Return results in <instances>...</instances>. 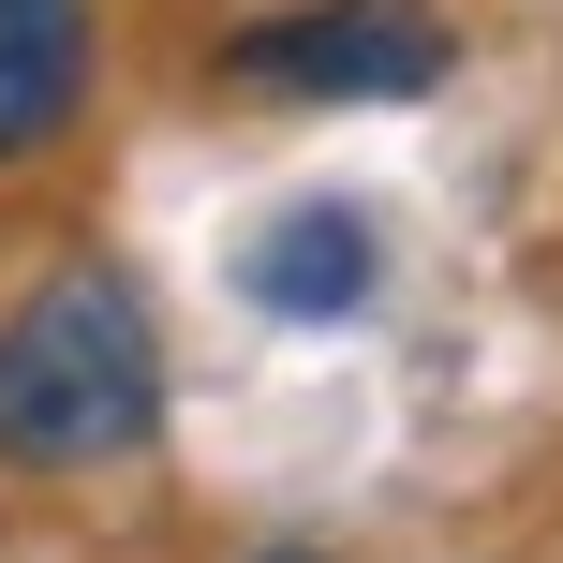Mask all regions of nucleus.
Returning a JSON list of instances; mask_svg holds the SVG:
<instances>
[{
	"mask_svg": "<svg viewBox=\"0 0 563 563\" xmlns=\"http://www.w3.org/2000/svg\"><path fill=\"white\" fill-rule=\"evenodd\" d=\"M267 563H311V549H267Z\"/></svg>",
	"mask_w": 563,
	"mask_h": 563,
	"instance_id": "5",
	"label": "nucleus"
},
{
	"mask_svg": "<svg viewBox=\"0 0 563 563\" xmlns=\"http://www.w3.org/2000/svg\"><path fill=\"white\" fill-rule=\"evenodd\" d=\"M445 59H460L445 15H416V0H327V15L238 30V75L282 89V104H416Z\"/></svg>",
	"mask_w": 563,
	"mask_h": 563,
	"instance_id": "2",
	"label": "nucleus"
},
{
	"mask_svg": "<svg viewBox=\"0 0 563 563\" xmlns=\"http://www.w3.org/2000/svg\"><path fill=\"white\" fill-rule=\"evenodd\" d=\"M164 430V341L119 267H75L0 327V460L30 475H104Z\"/></svg>",
	"mask_w": 563,
	"mask_h": 563,
	"instance_id": "1",
	"label": "nucleus"
},
{
	"mask_svg": "<svg viewBox=\"0 0 563 563\" xmlns=\"http://www.w3.org/2000/svg\"><path fill=\"white\" fill-rule=\"evenodd\" d=\"M89 104V0H0V164L59 148Z\"/></svg>",
	"mask_w": 563,
	"mask_h": 563,
	"instance_id": "4",
	"label": "nucleus"
},
{
	"mask_svg": "<svg viewBox=\"0 0 563 563\" xmlns=\"http://www.w3.org/2000/svg\"><path fill=\"white\" fill-rule=\"evenodd\" d=\"M238 297L267 311V327H356L371 311V223L341 194H297L253 223V253H238Z\"/></svg>",
	"mask_w": 563,
	"mask_h": 563,
	"instance_id": "3",
	"label": "nucleus"
}]
</instances>
